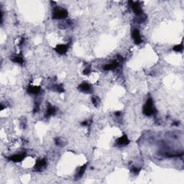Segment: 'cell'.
<instances>
[{
	"instance_id": "6da1fadb",
	"label": "cell",
	"mask_w": 184,
	"mask_h": 184,
	"mask_svg": "<svg viewBox=\"0 0 184 184\" xmlns=\"http://www.w3.org/2000/svg\"><path fill=\"white\" fill-rule=\"evenodd\" d=\"M156 113V109L153 106L152 98H148L143 107V114L146 116H151Z\"/></svg>"
},
{
	"instance_id": "7a4b0ae2",
	"label": "cell",
	"mask_w": 184,
	"mask_h": 184,
	"mask_svg": "<svg viewBox=\"0 0 184 184\" xmlns=\"http://www.w3.org/2000/svg\"><path fill=\"white\" fill-rule=\"evenodd\" d=\"M68 16L67 10L61 7H56L53 10L52 17L55 20H61L64 19Z\"/></svg>"
},
{
	"instance_id": "3957f363",
	"label": "cell",
	"mask_w": 184,
	"mask_h": 184,
	"mask_svg": "<svg viewBox=\"0 0 184 184\" xmlns=\"http://www.w3.org/2000/svg\"><path fill=\"white\" fill-rule=\"evenodd\" d=\"M46 166H47V160H46V158L39 159L38 160H37L34 169H35V171L40 172V171H42V170L46 168Z\"/></svg>"
},
{
	"instance_id": "277c9868",
	"label": "cell",
	"mask_w": 184,
	"mask_h": 184,
	"mask_svg": "<svg viewBox=\"0 0 184 184\" xmlns=\"http://www.w3.org/2000/svg\"><path fill=\"white\" fill-rule=\"evenodd\" d=\"M129 3L130 4L131 7H132V9H133L134 12L137 16L140 17V15H142V9L141 6L139 5L138 2H135L131 1V2H129Z\"/></svg>"
},
{
	"instance_id": "5b68a950",
	"label": "cell",
	"mask_w": 184,
	"mask_h": 184,
	"mask_svg": "<svg viewBox=\"0 0 184 184\" xmlns=\"http://www.w3.org/2000/svg\"><path fill=\"white\" fill-rule=\"evenodd\" d=\"M26 156L25 152H22V153L16 154V155H12L9 158V160L10 161L15 162V163H18V162H21L22 160H24V158Z\"/></svg>"
},
{
	"instance_id": "8992f818",
	"label": "cell",
	"mask_w": 184,
	"mask_h": 184,
	"mask_svg": "<svg viewBox=\"0 0 184 184\" xmlns=\"http://www.w3.org/2000/svg\"><path fill=\"white\" fill-rule=\"evenodd\" d=\"M132 37H133V40H134V42L135 44L139 45L142 42L141 35H140V31H139L137 29H135L133 31Z\"/></svg>"
},
{
	"instance_id": "52a82bcc",
	"label": "cell",
	"mask_w": 184,
	"mask_h": 184,
	"mask_svg": "<svg viewBox=\"0 0 184 184\" xmlns=\"http://www.w3.org/2000/svg\"><path fill=\"white\" fill-rule=\"evenodd\" d=\"M68 49H69V45H58L55 47V51L58 53V54H61V55H63V54L66 53Z\"/></svg>"
},
{
	"instance_id": "ba28073f",
	"label": "cell",
	"mask_w": 184,
	"mask_h": 184,
	"mask_svg": "<svg viewBox=\"0 0 184 184\" xmlns=\"http://www.w3.org/2000/svg\"><path fill=\"white\" fill-rule=\"evenodd\" d=\"M129 143V139H128L127 136L125 135H124L123 136L118 138V140H117V144H118L119 146H125V145H127Z\"/></svg>"
},
{
	"instance_id": "9c48e42d",
	"label": "cell",
	"mask_w": 184,
	"mask_h": 184,
	"mask_svg": "<svg viewBox=\"0 0 184 184\" xmlns=\"http://www.w3.org/2000/svg\"><path fill=\"white\" fill-rule=\"evenodd\" d=\"M56 108L53 106H52V105L48 104L47 107V109H46V114H45V117L48 118V117H51V116L54 115V114L56 113Z\"/></svg>"
},
{
	"instance_id": "30bf717a",
	"label": "cell",
	"mask_w": 184,
	"mask_h": 184,
	"mask_svg": "<svg viewBox=\"0 0 184 184\" xmlns=\"http://www.w3.org/2000/svg\"><path fill=\"white\" fill-rule=\"evenodd\" d=\"M40 91H41V88L40 86H29L28 88V93L33 95L39 94Z\"/></svg>"
},
{
	"instance_id": "8fae6325",
	"label": "cell",
	"mask_w": 184,
	"mask_h": 184,
	"mask_svg": "<svg viewBox=\"0 0 184 184\" xmlns=\"http://www.w3.org/2000/svg\"><path fill=\"white\" fill-rule=\"evenodd\" d=\"M78 88L83 93H87V92L91 91V86L88 83H83L78 86Z\"/></svg>"
},
{
	"instance_id": "7c38bea8",
	"label": "cell",
	"mask_w": 184,
	"mask_h": 184,
	"mask_svg": "<svg viewBox=\"0 0 184 184\" xmlns=\"http://www.w3.org/2000/svg\"><path fill=\"white\" fill-rule=\"evenodd\" d=\"M11 60L14 63L18 64H23V63H24V58H23L22 54H16V55H12L11 57Z\"/></svg>"
},
{
	"instance_id": "4fadbf2b",
	"label": "cell",
	"mask_w": 184,
	"mask_h": 184,
	"mask_svg": "<svg viewBox=\"0 0 184 184\" xmlns=\"http://www.w3.org/2000/svg\"><path fill=\"white\" fill-rule=\"evenodd\" d=\"M119 63L117 62V61H112L110 63H107L104 66V69L105 71H111L114 70V69H117V66H118Z\"/></svg>"
},
{
	"instance_id": "5bb4252c",
	"label": "cell",
	"mask_w": 184,
	"mask_h": 184,
	"mask_svg": "<svg viewBox=\"0 0 184 184\" xmlns=\"http://www.w3.org/2000/svg\"><path fill=\"white\" fill-rule=\"evenodd\" d=\"M86 167H87V165H84V166H81V167L78 169V170L77 173H76V178H80L83 175H84L86 169Z\"/></svg>"
},
{
	"instance_id": "9a60e30c",
	"label": "cell",
	"mask_w": 184,
	"mask_h": 184,
	"mask_svg": "<svg viewBox=\"0 0 184 184\" xmlns=\"http://www.w3.org/2000/svg\"><path fill=\"white\" fill-rule=\"evenodd\" d=\"M52 90L53 91H57V92H59V93H62L64 91L63 86L61 84H56V85H53L51 88Z\"/></svg>"
},
{
	"instance_id": "2e32d148",
	"label": "cell",
	"mask_w": 184,
	"mask_h": 184,
	"mask_svg": "<svg viewBox=\"0 0 184 184\" xmlns=\"http://www.w3.org/2000/svg\"><path fill=\"white\" fill-rule=\"evenodd\" d=\"M91 102H92V103H93V104L94 105L95 107H98L99 104H100V100H99V97H97V96H92V98H91Z\"/></svg>"
},
{
	"instance_id": "e0dca14e",
	"label": "cell",
	"mask_w": 184,
	"mask_h": 184,
	"mask_svg": "<svg viewBox=\"0 0 184 184\" xmlns=\"http://www.w3.org/2000/svg\"><path fill=\"white\" fill-rule=\"evenodd\" d=\"M183 49V43H181L179 45H176L173 47V50H175V52H181Z\"/></svg>"
},
{
	"instance_id": "ac0fdd59",
	"label": "cell",
	"mask_w": 184,
	"mask_h": 184,
	"mask_svg": "<svg viewBox=\"0 0 184 184\" xmlns=\"http://www.w3.org/2000/svg\"><path fill=\"white\" fill-rule=\"evenodd\" d=\"M132 170H133V173L134 174H138L139 172L140 171V168H137V167H133Z\"/></svg>"
},
{
	"instance_id": "d6986e66",
	"label": "cell",
	"mask_w": 184,
	"mask_h": 184,
	"mask_svg": "<svg viewBox=\"0 0 184 184\" xmlns=\"http://www.w3.org/2000/svg\"><path fill=\"white\" fill-rule=\"evenodd\" d=\"M90 72H91V67H90V66H88V67H86L85 69H84L83 73H84V75H88L89 74Z\"/></svg>"
},
{
	"instance_id": "ffe728a7",
	"label": "cell",
	"mask_w": 184,
	"mask_h": 184,
	"mask_svg": "<svg viewBox=\"0 0 184 184\" xmlns=\"http://www.w3.org/2000/svg\"><path fill=\"white\" fill-rule=\"evenodd\" d=\"M55 144H58V145H61V144H63V141L61 140V138H55Z\"/></svg>"
},
{
	"instance_id": "44dd1931",
	"label": "cell",
	"mask_w": 184,
	"mask_h": 184,
	"mask_svg": "<svg viewBox=\"0 0 184 184\" xmlns=\"http://www.w3.org/2000/svg\"><path fill=\"white\" fill-rule=\"evenodd\" d=\"M89 122H88V120H85L84 122H83L82 123H81V125H84V126H88V125H89Z\"/></svg>"
},
{
	"instance_id": "7402d4cb",
	"label": "cell",
	"mask_w": 184,
	"mask_h": 184,
	"mask_svg": "<svg viewBox=\"0 0 184 184\" xmlns=\"http://www.w3.org/2000/svg\"><path fill=\"white\" fill-rule=\"evenodd\" d=\"M115 114H116V116H117V117H119V116L121 115V112H120V111H117V112L115 113Z\"/></svg>"
}]
</instances>
